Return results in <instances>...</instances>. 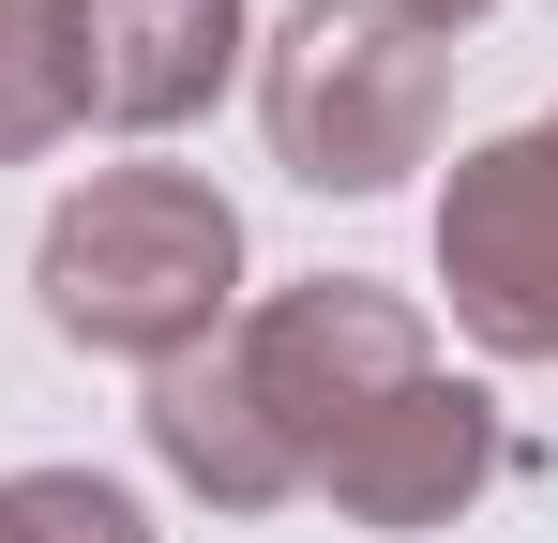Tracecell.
Instances as JSON below:
<instances>
[{"label": "cell", "mask_w": 558, "mask_h": 543, "mask_svg": "<svg viewBox=\"0 0 558 543\" xmlns=\"http://www.w3.org/2000/svg\"><path fill=\"white\" fill-rule=\"evenodd\" d=\"M438 287L498 362H558V121L483 136L438 196Z\"/></svg>", "instance_id": "obj_4"}, {"label": "cell", "mask_w": 558, "mask_h": 543, "mask_svg": "<svg viewBox=\"0 0 558 543\" xmlns=\"http://www.w3.org/2000/svg\"><path fill=\"white\" fill-rule=\"evenodd\" d=\"M392 15H408V31H438V46H453L468 15H483V0H392Z\"/></svg>", "instance_id": "obj_10"}, {"label": "cell", "mask_w": 558, "mask_h": 543, "mask_svg": "<svg viewBox=\"0 0 558 543\" xmlns=\"http://www.w3.org/2000/svg\"><path fill=\"white\" fill-rule=\"evenodd\" d=\"M227 377H242V408L272 423L287 483H317V468L363 438V423L408 393V377H438V348H423V317H408L392 287H363V272H317V287H272V302L227 333Z\"/></svg>", "instance_id": "obj_3"}, {"label": "cell", "mask_w": 558, "mask_h": 543, "mask_svg": "<svg viewBox=\"0 0 558 543\" xmlns=\"http://www.w3.org/2000/svg\"><path fill=\"white\" fill-rule=\"evenodd\" d=\"M0 543H151V529H136V498L92 483V468H15V483H0Z\"/></svg>", "instance_id": "obj_9"}, {"label": "cell", "mask_w": 558, "mask_h": 543, "mask_svg": "<svg viewBox=\"0 0 558 543\" xmlns=\"http://www.w3.org/2000/svg\"><path fill=\"white\" fill-rule=\"evenodd\" d=\"M242 61V0H92V121L167 136Z\"/></svg>", "instance_id": "obj_6"}, {"label": "cell", "mask_w": 558, "mask_h": 543, "mask_svg": "<svg viewBox=\"0 0 558 543\" xmlns=\"http://www.w3.org/2000/svg\"><path fill=\"white\" fill-rule=\"evenodd\" d=\"M46 317L106 362H196L227 333V287H242V212L196 167H106L92 196L46 212Z\"/></svg>", "instance_id": "obj_1"}, {"label": "cell", "mask_w": 558, "mask_h": 543, "mask_svg": "<svg viewBox=\"0 0 558 543\" xmlns=\"http://www.w3.org/2000/svg\"><path fill=\"white\" fill-rule=\"evenodd\" d=\"M92 121V0H0V167Z\"/></svg>", "instance_id": "obj_8"}, {"label": "cell", "mask_w": 558, "mask_h": 543, "mask_svg": "<svg viewBox=\"0 0 558 543\" xmlns=\"http://www.w3.org/2000/svg\"><path fill=\"white\" fill-rule=\"evenodd\" d=\"M257 106H272V152L317 196H392L438 152V121H453V46L408 31L392 0H302Z\"/></svg>", "instance_id": "obj_2"}, {"label": "cell", "mask_w": 558, "mask_h": 543, "mask_svg": "<svg viewBox=\"0 0 558 543\" xmlns=\"http://www.w3.org/2000/svg\"><path fill=\"white\" fill-rule=\"evenodd\" d=\"M151 452L182 468L211 514H272V498H302V483H287V452H272V423L242 408L227 348H196V362H167V377H151Z\"/></svg>", "instance_id": "obj_7"}, {"label": "cell", "mask_w": 558, "mask_h": 543, "mask_svg": "<svg viewBox=\"0 0 558 543\" xmlns=\"http://www.w3.org/2000/svg\"><path fill=\"white\" fill-rule=\"evenodd\" d=\"M483 483H498V408H483L468 377H408L363 438L317 468V498L363 514V529H453Z\"/></svg>", "instance_id": "obj_5"}]
</instances>
